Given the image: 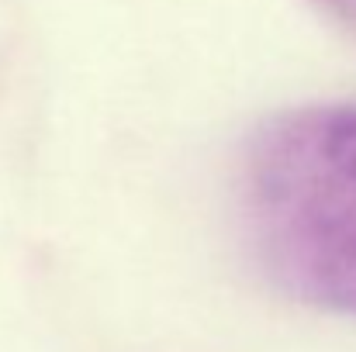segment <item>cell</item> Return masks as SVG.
Instances as JSON below:
<instances>
[{
  "label": "cell",
  "instance_id": "cell-1",
  "mask_svg": "<svg viewBox=\"0 0 356 352\" xmlns=\"http://www.w3.org/2000/svg\"><path fill=\"white\" fill-rule=\"evenodd\" d=\"M242 218L287 294L356 315V104H312L259 128L242 162Z\"/></svg>",
  "mask_w": 356,
  "mask_h": 352
},
{
  "label": "cell",
  "instance_id": "cell-2",
  "mask_svg": "<svg viewBox=\"0 0 356 352\" xmlns=\"http://www.w3.org/2000/svg\"><path fill=\"white\" fill-rule=\"evenodd\" d=\"M339 21H346L350 28H356V0H322Z\"/></svg>",
  "mask_w": 356,
  "mask_h": 352
}]
</instances>
